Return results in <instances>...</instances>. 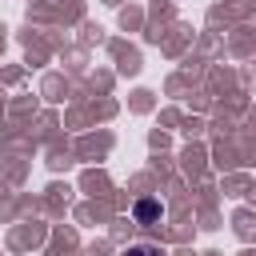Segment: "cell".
Instances as JSON below:
<instances>
[{
  "label": "cell",
  "instance_id": "cell-1",
  "mask_svg": "<svg viewBox=\"0 0 256 256\" xmlns=\"http://www.w3.org/2000/svg\"><path fill=\"white\" fill-rule=\"evenodd\" d=\"M136 220L148 224V228L160 224V220H164V204H160V200H140V204H136Z\"/></svg>",
  "mask_w": 256,
  "mask_h": 256
},
{
  "label": "cell",
  "instance_id": "cell-2",
  "mask_svg": "<svg viewBox=\"0 0 256 256\" xmlns=\"http://www.w3.org/2000/svg\"><path fill=\"white\" fill-rule=\"evenodd\" d=\"M120 256H168V252L156 248V244H132V248H124Z\"/></svg>",
  "mask_w": 256,
  "mask_h": 256
}]
</instances>
